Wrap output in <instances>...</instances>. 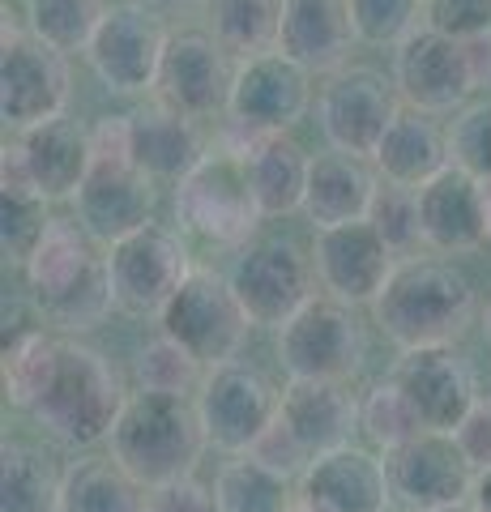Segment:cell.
I'll list each match as a JSON object with an SVG mask.
<instances>
[{"instance_id":"cell-29","label":"cell","mask_w":491,"mask_h":512,"mask_svg":"<svg viewBox=\"0 0 491 512\" xmlns=\"http://www.w3.org/2000/svg\"><path fill=\"white\" fill-rule=\"evenodd\" d=\"M372 167H376L380 180H389V184L423 188V184H432L445 167H453L449 133L436 124V116H423V111H415V107H402L393 128L385 133V141H380Z\"/></svg>"},{"instance_id":"cell-7","label":"cell","mask_w":491,"mask_h":512,"mask_svg":"<svg viewBox=\"0 0 491 512\" xmlns=\"http://www.w3.org/2000/svg\"><path fill=\"white\" fill-rule=\"evenodd\" d=\"M227 278L252 325L274 333L316 299L312 252L299 248L291 235H257L248 248L235 252Z\"/></svg>"},{"instance_id":"cell-13","label":"cell","mask_w":491,"mask_h":512,"mask_svg":"<svg viewBox=\"0 0 491 512\" xmlns=\"http://www.w3.org/2000/svg\"><path fill=\"white\" fill-rule=\"evenodd\" d=\"M193 402L201 414L205 440L227 457H248L252 444H257L282 414V393L274 389V380L252 363L210 367Z\"/></svg>"},{"instance_id":"cell-26","label":"cell","mask_w":491,"mask_h":512,"mask_svg":"<svg viewBox=\"0 0 491 512\" xmlns=\"http://www.w3.org/2000/svg\"><path fill=\"white\" fill-rule=\"evenodd\" d=\"M129 158L146 180L180 184L184 175L205 158L197 120H188V116H180V111H171L163 103L137 107L129 116Z\"/></svg>"},{"instance_id":"cell-22","label":"cell","mask_w":491,"mask_h":512,"mask_svg":"<svg viewBox=\"0 0 491 512\" xmlns=\"http://www.w3.org/2000/svg\"><path fill=\"white\" fill-rule=\"evenodd\" d=\"M299 504L308 512H389L393 483L385 457L359 444L316 457L299 478Z\"/></svg>"},{"instance_id":"cell-39","label":"cell","mask_w":491,"mask_h":512,"mask_svg":"<svg viewBox=\"0 0 491 512\" xmlns=\"http://www.w3.org/2000/svg\"><path fill=\"white\" fill-rule=\"evenodd\" d=\"M47 227V201L35 188H0V244H5V261L22 265L35 256V248L43 244Z\"/></svg>"},{"instance_id":"cell-43","label":"cell","mask_w":491,"mask_h":512,"mask_svg":"<svg viewBox=\"0 0 491 512\" xmlns=\"http://www.w3.org/2000/svg\"><path fill=\"white\" fill-rule=\"evenodd\" d=\"M248 457H257L261 466H269V470L282 474V478H291V483H295V478H304L308 466H312L308 448L295 440V431L282 423V414L274 419V427H269L257 444H252V453H248Z\"/></svg>"},{"instance_id":"cell-38","label":"cell","mask_w":491,"mask_h":512,"mask_svg":"<svg viewBox=\"0 0 491 512\" xmlns=\"http://www.w3.org/2000/svg\"><path fill=\"white\" fill-rule=\"evenodd\" d=\"M346 9H351L355 39L368 47H389V52H398L427 26L423 0H346Z\"/></svg>"},{"instance_id":"cell-11","label":"cell","mask_w":491,"mask_h":512,"mask_svg":"<svg viewBox=\"0 0 491 512\" xmlns=\"http://www.w3.org/2000/svg\"><path fill=\"white\" fill-rule=\"evenodd\" d=\"M158 329H163V338L180 342L205 367H223V363H235V355L244 350L252 320L244 312V303L235 299L227 274L193 269V278L180 286V295L158 316Z\"/></svg>"},{"instance_id":"cell-3","label":"cell","mask_w":491,"mask_h":512,"mask_svg":"<svg viewBox=\"0 0 491 512\" xmlns=\"http://www.w3.org/2000/svg\"><path fill=\"white\" fill-rule=\"evenodd\" d=\"M124 402H129V389L112 359L90 342L60 338L52 376H47L39 402L30 406V419L60 448H94L112 440Z\"/></svg>"},{"instance_id":"cell-8","label":"cell","mask_w":491,"mask_h":512,"mask_svg":"<svg viewBox=\"0 0 491 512\" xmlns=\"http://www.w3.org/2000/svg\"><path fill=\"white\" fill-rule=\"evenodd\" d=\"M278 363L287 380H334L346 384L359 376L363 359H368V338L355 308L316 295L299 316H291L274 338Z\"/></svg>"},{"instance_id":"cell-36","label":"cell","mask_w":491,"mask_h":512,"mask_svg":"<svg viewBox=\"0 0 491 512\" xmlns=\"http://www.w3.org/2000/svg\"><path fill=\"white\" fill-rule=\"evenodd\" d=\"M359 431L376 453H393V448L410 444L415 436H423V419L419 410L410 406V397L398 389V380H376L368 393L359 397Z\"/></svg>"},{"instance_id":"cell-31","label":"cell","mask_w":491,"mask_h":512,"mask_svg":"<svg viewBox=\"0 0 491 512\" xmlns=\"http://www.w3.org/2000/svg\"><path fill=\"white\" fill-rule=\"evenodd\" d=\"M60 512H150V491L124 474L112 457L86 453L65 466Z\"/></svg>"},{"instance_id":"cell-48","label":"cell","mask_w":491,"mask_h":512,"mask_svg":"<svg viewBox=\"0 0 491 512\" xmlns=\"http://www.w3.org/2000/svg\"><path fill=\"white\" fill-rule=\"evenodd\" d=\"M137 5H146V9H154V13H188V9H201L205 0H137Z\"/></svg>"},{"instance_id":"cell-15","label":"cell","mask_w":491,"mask_h":512,"mask_svg":"<svg viewBox=\"0 0 491 512\" xmlns=\"http://www.w3.org/2000/svg\"><path fill=\"white\" fill-rule=\"evenodd\" d=\"M312 107V73L299 69L282 52H265L235 64L231 103L227 116L231 128H240L248 146L269 133H291Z\"/></svg>"},{"instance_id":"cell-49","label":"cell","mask_w":491,"mask_h":512,"mask_svg":"<svg viewBox=\"0 0 491 512\" xmlns=\"http://www.w3.org/2000/svg\"><path fill=\"white\" fill-rule=\"evenodd\" d=\"M479 329H483V342L491 346V299H487V308L479 312Z\"/></svg>"},{"instance_id":"cell-50","label":"cell","mask_w":491,"mask_h":512,"mask_svg":"<svg viewBox=\"0 0 491 512\" xmlns=\"http://www.w3.org/2000/svg\"><path fill=\"white\" fill-rule=\"evenodd\" d=\"M440 512H474V504H457V508H440Z\"/></svg>"},{"instance_id":"cell-10","label":"cell","mask_w":491,"mask_h":512,"mask_svg":"<svg viewBox=\"0 0 491 512\" xmlns=\"http://www.w3.org/2000/svg\"><path fill=\"white\" fill-rule=\"evenodd\" d=\"M398 111H402L398 86L372 64H346L334 77H325L321 99H316V120H321L329 150L363 158V163L376 158Z\"/></svg>"},{"instance_id":"cell-42","label":"cell","mask_w":491,"mask_h":512,"mask_svg":"<svg viewBox=\"0 0 491 512\" xmlns=\"http://www.w3.org/2000/svg\"><path fill=\"white\" fill-rule=\"evenodd\" d=\"M427 30L449 39H474L491 30V0H423Z\"/></svg>"},{"instance_id":"cell-5","label":"cell","mask_w":491,"mask_h":512,"mask_svg":"<svg viewBox=\"0 0 491 512\" xmlns=\"http://www.w3.org/2000/svg\"><path fill=\"white\" fill-rule=\"evenodd\" d=\"M94 163L77 192V227L103 252L154 222V180L129 158V116H107L90 128Z\"/></svg>"},{"instance_id":"cell-14","label":"cell","mask_w":491,"mask_h":512,"mask_svg":"<svg viewBox=\"0 0 491 512\" xmlns=\"http://www.w3.org/2000/svg\"><path fill=\"white\" fill-rule=\"evenodd\" d=\"M167 39H171V30L163 26V13L137 5V0H124V5L107 9L86 60L94 77L112 94L137 99V94H154Z\"/></svg>"},{"instance_id":"cell-12","label":"cell","mask_w":491,"mask_h":512,"mask_svg":"<svg viewBox=\"0 0 491 512\" xmlns=\"http://www.w3.org/2000/svg\"><path fill=\"white\" fill-rule=\"evenodd\" d=\"M107 274H112L116 312L124 316H163L167 303L180 295V286L193 278V256H188L180 231L150 222L137 235L107 248Z\"/></svg>"},{"instance_id":"cell-40","label":"cell","mask_w":491,"mask_h":512,"mask_svg":"<svg viewBox=\"0 0 491 512\" xmlns=\"http://www.w3.org/2000/svg\"><path fill=\"white\" fill-rule=\"evenodd\" d=\"M372 231L385 239L389 252L398 256H415V248L423 244V218H419V188H402V184H389L380 180L376 197H372V210H368Z\"/></svg>"},{"instance_id":"cell-20","label":"cell","mask_w":491,"mask_h":512,"mask_svg":"<svg viewBox=\"0 0 491 512\" xmlns=\"http://www.w3.org/2000/svg\"><path fill=\"white\" fill-rule=\"evenodd\" d=\"M398 389L419 410L427 431H453L479 402V380L474 367L457 346H423L402 350L398 367H393Z\"/></svg>"},{"instance_id":"cell-44","label":"cell","mask_w":491,"mask_h":512,"mask_svg":"<svg viewBox=\"0 0 491 512\" xmlns=\"http://www.w3.org/2000/svg\"><path fill=\"white\" fill-rule=\"evenodd\" d=\"M453 440L462 448V457L470 461L474 474L491 470V397H479V402H474V410L453 427Z\"/></svg>"},{"instance_id":"cell-24","label":"cell","mask_w":491,"mask_h":512,"mask_svg":"<svg viewBox=\"0 0 491 512\" xmlns=\"http://www.w3.org/2000/svg\"><path fill=\"white\" fill-rule=\"evenodd\" d=\"M18 150H22L30 184H35V192L47 205L77 201V192H82L90 163H94V141L86 124H77L69 116L47 120L18 137Z\"/></svg>"},{"instance_id":"cell-46","label":"cell","mask_w":491,"mask_h":512,"mask_svg":"<svg viewBox=\"0 0 491 512\" xmlns=\"http://www.w3.org/2000/svg\"><path fill=\"white\" fill-rule=\"evenodd\" d=\"M462 52H466V64H470L474 90H491V30L487 35L462 39Z\"/></svg>"},{"instance_id":"cell-19","label":"cell","mask_w":491,"mask_h":512,"mask_svg":"<svg viewBox=\"0 0 491 512\" xmlns=\"http://www.w3.org/2000/svg\"><path fill=\"white\" fill-rule=\"evenodd\" d=\"M385 466H389L393 495L410 512H440V508L470 504L474 470L462 457V448H457L453 431H423L410 444L393 448Z\"/></svg>"},{"instance_id":"cell-45","label":"cell","mask_w":491,"mask_h":512,"mask_svg":"<svg viewBox=\"0 0 491 512\" xmlns=\"http://www.w3.org/2000/svg\"><path fill=\"white\" fill-rule=\"evenodd\" d=\"M150 512H218V495L201 478H180L171 487L150 491Z\"/></svg>"},{"instance_id":"cell-9","label":"cell","mask_w":491,"mask_h":512,"mask_svg":"<svg viewBox=\"0 0 491 512\" xmlns=\"http://www.w3.org/2000/svg\"><path fill=\"white\" fill-rule=\"evenodd\" d=\"M69 94V56L22 26H5V39H0V120L5 128L22 137L47 120H60Z\"/></svg>"},{"instance_id":"cell-28","label":"cell","mask_w":491,"mask_h":512,"mask_svg":"<svg viewBox=\"0 0 491 512\" xmlns=\"http://www.w3.org/2000/svg\"><path fill=\"white\" fill-rule=\"evenodd\" d=\"M376 171L351 154H316L312 158V180L304 197V214L312 218L316 231L351 227V222H368L372 197H376Z\"/></svg>"},{"instance_id":"cell-47","label":"cell","mask_w":491,"mask_h":512,"mask_svg":"<svg viewBox=\"0 0 491 512\" xmlns=\"http://www.w3.org/2000/svg\"><path fill=\"white\" fill-rule=\"evenodd\" d=\"M470 504H474V512H491V470L474 474V491H470Z\"/></svg>"},{"instance_id":"cell-33","label":"cell","mask_w":491,"mask_h":512,"mask_svg":"<svg viewBox=\"0 0 491 512\" xmlns=\"http://www.w3.org/2000/svg\"><path fill=\"white\" fill-rule=\"evenodd\" d=\"M56 346L60 338L43 333V325L35 320H5V402L30 410L39 402L47 376H52L56 363Z\"/></svg>"},{"instance_id":"cell-27","label":"cell","mask_w":491,"mask_h":512,"mask_svg":"<svg viewBox=\"0 0 491 512\" xmlns=\"http://www.w3.org/2000/svg\"><path fill=\"white\" fill-rule=\"evenodd\" d=\"M240 158H244L248 188H252V201H257L261 218H287L295 210H304L308 180H312V154L291 133L257 137Z\"/></svg>"},{"instance_id":"cell-35","label":"cell","mask_w":491,"mask_h":512,"mask_svg":"<svg viewBox=\"0 0 491 512\" xmlns=\"http://www.w3.org/2000/svg\"><path fill=\"white\" fill-rule=\"evenodd\" d=\"M107 9V0H26V30L65 56L90 52Z\"/></svg>"},{"instance_id":"cell-41","label":"cell","mask_w":491,"mask_h":512,"mask_svg":"<svg viewBox=\"0 0 491 512\" xmlns=\"http://www.w3.org/2000/svg\"><path fill=\"white\" fill-rule=\"evenodd\" d=\"M449 154L453 167L491 184V103H470L466 111H457L449 128Z\"/></svg>"},{"instance_id":"cell-51","label":"cell","mask_w":491,"mask_h":512,"mask_svg":"<svg viewBox=\"0 0 491 512\" xmlns=\"http://www.w3.org/2000/svg\"><path fill=\"white\" fill-rule=\"evenodd\" d=\"M295 512H308V508H304V504H299V508H295Z\"/></svg>"},{"instance_id":"cell-30","label":"cell","mask_w":491,"mask_h":512,"mask_svg":"<svg viewBox=\"0 0 491 512\" xmlns=\"http://www.w3.org/2000/svg\"><path fill=\"white\" fill-rule=\"evenodd\" d=\"M65 470L39 440L13 436L0 448V512H60Z\"/></svg>"},{"instance_id":"cell-1","label":"cell","mask_w":491,"mask_h":512,"mask_svg":"<svg viewBox=\"0 0 491 512\" xmlns=\"http://www.w3.org/2000/svg\"><path fill=\"white\" fill-rule=\"evenodd\" d=\"M479 299L474 282L445 256H402L393 265L385 291L372 303L376 329L398 350L457 346L470 329Z\"/></svg>"},{"instance_id":"cell-37","label":"cell","mask_w":491,"mask_h":512,"mask_svg":"<svg viewBox=\"0 0 491 512\" xmlns=\"http://www.w3.org/2000/svg\"><path fill=\"white\" fill-rule=\"evenodd\" d=\"M205 367L201 359H193L180 342H171L158 333L154 342H146L137 350L133 363V380L141 393H167V397H197L205 384Z\"/></svg>"},{"instance_id":"cell-32","label":"cell","mask_w":491,"mask_h":512,"mask_svg":"<svg viewBox=\"0 0 491 512\" xmlns=\"http://www.w3.org/2000/svg\"><path fill=\"white\" fill-rule=\"evenodd\" d=\"M201 13L205 30L235 60H252L278 47L282 0H205Z\"/></svg>"},{"instance_id":"cell-21","label":"cell","mask_w":491,"mask_h":512,"mask_svg":"<svg viewBox=\"0 0 491 512\" xmlns=\"http://www.w3.org/2000/svg\"><path fill=\"white\" fill-rule=\"evenodd\" d=\"M423 244L440 256H466L491 244V184L462 167H445L419 188Z\"/></svg>"},{"instance_id":"cell-4","label":"cell","mask_w":491,"mask_h":512,"mask_svg":"<svg viewBox=\"0 0 491 512\" xmlns=\"http://www.w3.org/2000/svg\"><path fill=\"white\" fill-rule=\"evenodd\" d=\"M205 448H210V440H205L197 402L137 389L129 393V402L116 419L107 457L146 491H158L180 483V478H193Z\"/></svg>"},{"instance_id":"cell-23","label":"cell","mask_w":491,"mask_h":512,"mask_svg":"<svg viewBox=\"0 0 491 512\" xmlns=\"http://www.w3.org/2000/svg\"><path fill=\"white\" fill-rule=\"evenodd\" d=\"M355 43L359 39L346 0H282L274 52L295 60L299 69L334 77L338 69H346Z\"/></svg>"},{"instance_id":"cell-2","label":"cell","mask_w":491,"mask_h":512,"mask_svg":"<svg viewBox=\"0 0 491 512\" xmlns=\"http://www.w3.org/2000/svg\"><path fill=\"white\" fill-rule=\"evenodd\" d=\"M22 274L39 320H52L65 338L99 329L116 312L107 252H99V244L77 227V218H52Z\"/></svg>"},{"instance_id":"cell-25","label":"cell","mask_w":491,"mask_h":512,"mask_svg":"<svg viewBox=\"0 0 491 512\" xmlns=\"http://www.w3.org/2000/svg\"><path fill=\"white\" fill-rule=\"evenodd\" d=\"M282 423L308 448V457H325L355 444L359 397L334 380H291L282 389Z\"/></svg>"},{"instance_id":"cell-16","label":"cell","mask_w":491,"mask_h":512,"mask_svg":"<svg viewBox=\"0 0 491 512\" xmlns=\"http://www.w3.org/2000/svg\"><path fill=\"white\" fill-rule=\"evenodd\" d=\"M231 56L218 47L210 30H171L163 64H158L154 103L180 111L188 120H205L231 103Z\"/></svg>"},{"instance_id":"cell-6","label":"cell","mask_w":491,"mask_h":512,"mask_svg":"<svg viewBox=\"0 0 491 512\" xmlns=\"http://www.w3.org/2000/svg\"><path fill=\"white\" fill-rule=\"evenodd\" d=\"M176 222L184 235L214 248H248L257 239L261 210L252 201L244 158L231 150L205 154L176 184Z\"/></svg>"},{"instance_id":"cell-34","label":"cell","mask_w":491,"mask_h":512,"mask_svg":"<svg viewBox=\"0 0 491 512\" xmlns=\"http://www.w3.org/2000/svg\"><path fill=\"white\" fill-rule=\"evenodd\" d=\"M218 512H295L299 491L291 478L261 466L257 457H231L214 478Z\"/></svg>"},{"instance_id":"cell-17","label":"cell","mask_w":491,"mask_h":512,"mask_svg":"<svg viewBox=\"0 0 491 512\" xmlns=\"http://www.w3.org/2000/svg\"><path fill=\"white\" fill-rule=\"evenodd\" d=\"M393 86H398L402 107H415L423 116H457L479 94L462 39H449L427 26L393 52Z\"/></svg>"},{"instance_id":"cell-18","label":"cell","mask_w":491,"mask_h":512,"mask_svg":"<svg viewBox=\"0 0 491 512\" xmlns=\"http://www.w3.org/2000/svg\"><path fill=\"white\" fill-rule=\"evenodd\" d=\"M308 252H312V269H316V286H321L329 299L346 303V308H372L380 291H385L393 265H398V256L372 231V222L316 231Z\"/></svg>"}]
</instances>
